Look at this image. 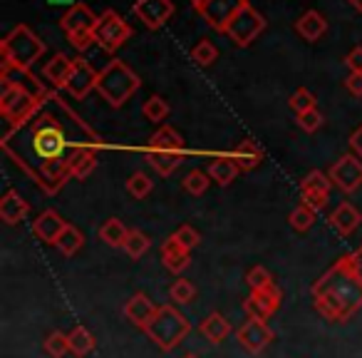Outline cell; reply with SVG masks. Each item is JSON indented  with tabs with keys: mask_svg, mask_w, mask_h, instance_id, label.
Returning <instances> with one entry per match:
<instances>
[{
	"mask_svg": "<svg viewBox=\"0 0 362 358\" xmlns=\"http://www.w3.org/2000/svg\"><path fill=\"white\" fill-rule=\"evenodd\" d=\"M0 147L37 184L50 164L55 162L70 164L80 150L85 147L102 150L105 142L62 100L60 92L52 90L23 125L3 132Z\"/></svg>",
	"mask_w": 362,
	"mask_h": 358,
	"instance_id": "1",
	"label": "cell"
},
{
	"mask_svg": "<svg viewBox=\"0 0 362 358\" xmlns=\"http://www.w3.org/2000/svg\"><path fill=\"white\" fill-rule=\"evenodd\" d=\"M313 306L327 321H350L362 308V279L352 267V254L340 257L310 286Z\"/></svg>",
	"mask_w": 362,
	"mask_h": 358,
	"instance_id": "2",
	"label": "cell"
},
{
	"mask_svg": "<svg viewBox=\"0 0 362 358\" xmlns=\"http://www.w3.org/2000/svg\"><path fill=\"white\" fill-rule=\"evenodd\" d=\"M45 43L35 35L28 26H16L0 43V55L3 65L30 70L42 55H45Z\"/></svg>",
	"mask_w": 362,
	"mask_h": 358,
	"instance_id": "3",
	"label": "cell"
},
{
	"mask_svg": "<svg viewBox=\"0 0 362 358\" xmlns=\"http://www.w3.org/2000/svg\"><path fill=\"white\" fill-rule=\"evenodd\" d=\"M139 87H141L139 75L122 60L107 62V67L100 72V80H97V92L112 107H122Z\"/></svg>",
	"mask_w": 362,
	"mask_h": 358,
	"instance_id": "4",
	"label": "cell"
},
{
	"mask_svg": "<svg viewBox=\"0 0 362 358\" xmlns=\"http://www.w3.org/2000/svg\"><path fill=\"white\" fill-rule=\"evenodd\" d=\"M192 331V321H189L174 303L159 306L156 316L149 321V326L144 328V333L151 338V343L161 348V351H174L184 338Z\"/></svg>",
	"mask_w": 362,
	"mask_h": 358,
	"instance_id": "5",
	"label": "cell"
},
{
	"mask_svg": "<svg viewBox=\"0 0 362 358\" xmlns=\"http://www.w3.org/2000/svg\"><path fill=\"white\" fill-rule=\"evenodd\" d=\"M50 92H47V95H50ZM47 95H37L30 87L18 85V82H3L0 112H3V120H6V130H16L18 125H23V122L42 105V100H45Z\"/></svg>",
	"mask_w": 362,
	"mask_h": 358,
	"instance_id": "6",
	"label": "cell"
},
{
	"mask_svg": "<svg viewBox=\"0 0 362 358\" xmlns=\"http://www.w3.org/2000/svg\"><path fill=\"white\" fill-rule=\"evenodd\" d=\"M92 33H95V45L107 52H115L132 38V26L117 11H105Z\"/></svg>",
	"mask_w": 362,
	"mask_h": 358,
	"instance_id": "7",
	"label": "cell"
},
{
	"mask_svg": "<svg viewBox=\"0 0 362 358\" xmlns=\"http://www.w3.org/2000/svg\"><path fill=\"white\" fill-rule=\"evenodd\" d=\"M263 30H266V21H263V16L253 6H246L236 13V18H233L231 23H228L226 35L231 38L238 47H248Z\"/></svg>",
	"mask_w": 362,
	"mask_h": 358,
	"instance_id": "8",
	"label": "cell"
},
{
	"mask_svg": "<svg viewBox=\"0 0 362 358\" xmlns=\"http://www.w3.org/2000/svg\"><path fill=\"white\" fill-rule=\"evenodd\" d=\"M327 177L332 179L337 189H342L345 194H352L362 187V162L355 155H342L337 162H332Z\"/></svg>",
	"mask_w": 362,
	"mask_h": 358,
	"instance_id": "9",
	"label": "cell"
},
{
	"mask_svg": "<svg viewBox=\"0 0 362 358\" xmlns=\"http://www.w3.org/2000/svg\"><path fill=\"white\" fill-rule=\"evenodd\" d=\"M332 179L320 169H313L310 174H305V179L300 182V194L303 204L313 209V212H320L327 207V197H330Z\"/></svg>",
	"mask_w": 362,
	"mask_h": 358,
	"instance_id": "10",
	"label": "cell"
},
{
	"mask_svg": "<svg viewBox=\"0 0 362 358\" xmlns=\"http://www.w3.org/2000/svg\"><path fill=\"white\" fill-rule=\"evenodd\" d=\"M246 6H248V0H209L199 13H202V18L209 23V28H214V30H218V33H226L228 23H231L233 18H236V13Z\"/></svg>",
	"mask_w": 362,
	"mask_h": 358,
	"instance_id": "11",
	"label": "cell"
},
{
	"mask_svg": "<svg viewBox=\"0 0 362 358\" xmlns=\"http://www.w3.org/2000/svg\"><path fill=\"white\" fill-rule=\"evenodd\" d=\"M97 80H100V72L92 70V65L85 60V57H77L72 62V72L67 77L65 90L70 92L75 100H85L92 90H97Z\"/></svg>",
	"mask_w": 362,
	"mask_h": 358,
	"instance_id": "12",
	"label": "cell"
},
{
	"mask_svg": "<svg viewBox=\"0 0 362 358\" xmlns=\"http://www.w3.org/2000/svg\"><path fill=\"white\" fill-rule=\"evenodd\" d=\"M281 301H283V291L278 289V284L268 291H251V296L243 301V311H246L248 318H271L273 313L281 308Z\"/></svg>",
	"mask_w": 362,
	"mask_h": 358,
	"instance_id": "13",
	"label": "cell"
},
{
	"mask_svg": "<svg viewBox=\"0 0 362 358\" xmlns=\"http://www.w3.org/2000/svg\"><path fill=\"white\" fill-rule=\"evenodd\" d=\"M236 338L248 353H263L268 346H271L273 331L266 321H261V318H248V321L238 328Z\"/></svg>",
	"mask_w": 362,
	"mask_h": 358,
	"instance_id": "14",
	"label": "cell"
},
{
	"mask_svg": "<svg viewBox=\"0 0 362 358\" xmlns=\"http://www.w3.org/2000/svg\"><path fill=\"white\" fill-rule=\"evenodd\" d=\"M67 227H70V224L65 222V217H62L60 212L45 209V212L37 214V219L33 222V234H35V239H40L42 244L57 247V242H60L62 232H65Z\"/></svg>",
	"mask_w": 362,
	"mask_h": 358,
	"instance_id": "15",
	"label": "cell"
},
{
	"mask_svg": "<svg viewBox=\"0 0 362 358\" xmlns=\"http://www.w3.org/2000/svg\"><path fill=\"white\" fill-rule=\"evenodd\" d=\"M134 13L139 21L151 30H159L171 16H174V3L171 0H136Z\"/></svg>",
	"mask_w": 362,
	"mask_h": 358,
	"instance_id": "16",
	"label": "cell"
},
{
	"mask_svg": "<svg viewBox=\"0 0 362 358\" xmlns=\"http://www.w3.org/2000/svg\"><path fill=\"white\" fill-rule=\"evenodd\" d=\"M97 21L100 18L92 13V8L90 6H85V3H75V6L70 8V11L62 16V21H60V26H62V30L70 35V33H80V30H95V26H97Z\"/></svg>",
	"mask_w": 362,
	"mask_h": 358,
	"instance_id": "17",
	"label": "cell"
},
{
	"mask_svg": "<svg viewBox=\"0 0 362 358\" xmlns=\"http://www.w3.org/2000/svg\"><path fill=\"white\" fill-rule=\"evenodd\" d=\"M161 262H164V267L169 269L171 274L179 276L181 272H187V269L192 267V252H187V249L176 242L174 234H171V237L161 244Z\"/></svg>",
	"mask_w": 362,
	"mask_h": 358,
	"instance_id": "18",
	"label": "cell"
},
{
	"mask_svg": "<svg viewBox=\"0 0 362 358\" xmlns=\"http://www.w3.org/2000/svg\"><path fill=\"white\" fill-rule=\"evenodd\" d=\"M156 311H159V306H154L146 293H134V296L124 303V316L129 318L134 326H139L141 331L149 326V321L156 316Z\"/></svg>",
	"mask_w": 362,
	"mask_h": 358,
	"instance_id": "19",
	"label": "cell"
},
{
	"mask_svg": "<svg viewBox=\"0 0 362 358\" xmlns=\"http://www.w3.org/2000/svg\"><path fill=\"white\" fill-rule=\"evenodd\" d=\"M327 222H330L332 232H337L340 237H350V234L362 224V212L352 207L350 202H342V204H337V209L330 214Z\"/></svg>",
	"mask_w": 362,
	"mask_h": 358,
	"instance_id": "20",
	"label": "cell"
},
{
	"mask_svg": "<svg viewBox=\"0 0 362 358\" xmlns=\"http://www.w3.org/2000/svg\"><path fill=\"white\" fill-rule=\"evenodd\" d=\"M28 214H30L28 199H23V194L16 192V189H8L0 199V219L6 224H21Z\"/></svg>",
	"mask_w": 362,
	"mask_h": 358,
	"instance_id": "21",
	"label": "cell"
},
{
	"mask_svg": "<svg viewBox=\"0 0 362 358\" xmlns=\"http://www.w3.org/2000/svg\"><path fill=\"white\" fill-rule=\"evenodd\" d=\"M296 30H298V35H300L303 40L315 43L327 33V21H325V16H322V13L305 11L300 16V21L296 23Z\"/></svg>",
	"mask_w": 362,
	"mask_h": 358,
	"instance_id": "22",
	"label": "cell"
},
{
	"mask_svg": "<svg viewBox=\"0 0 362 358\" xmlns=\"http://www.w3.org/2000/svg\"><path fill=\"white\" fill-rule=\"evenodd\" d=\"M209 177H211L214 182L218 184V187H228V184L233 182L238 177V172H241V167L236 164V160H233L231 155H223V157H216V160H211V164H209Z\"/></svg>",
	"mask_w": 362,
	"mask_h": 358,
	"instance_id": "23",
	"label": "cell"
},
{
	"mask_svg": "<svg viewBox=\"0 0 362 358\" xmlns=\"http://www.w3.org/2000/svg\"><path fill=\"white\" fill-rule=\"evenodd\" d=\"M72 62H75L72 57L60 55V52H57L52 60H47L42 75H45V80H50V85L55 87V90H65L67 77H70V72H72Z\"/></svg>",
	"mask_w": 362,
	"mask_h": 358,
	"instance_id": "24",
	"label": "cell"
},
{
	"mask_svg": "<svg viewBox=\"0 0 362 358\" xmlns=\"http://www.w3.org/2000/svg\"><path fill=\"white\" fill-rule=\"evenodd\" d=\"M144 160L149 162V167L159 177H169V174H174L176 167H179L181 162H184V152H156V150H146Z\"/></svg>",
	"mask_w": 362,
	"mask_h": 358,
	"instance_id": "25",
	"label": "cell"
},
{
	"mask_svg": "<svg viewBox=\"0 0 362 358\" xmlns=\"http://www.w3.org/2000/svg\"><path fill=\"white\" fill-rule=\"evenodd\" d=\"M231 157L236 160V164L241 167V172H251L263 162V150L253 140H243L233 147Z\"/></svg>",
	"mask_w": 362,
	"mask_h": 358,
	"instance_id": "26",
	"label": "cell"
},
{
	"mask_svg": "<svg viewBox=\"0 0 362 358\" xmlns=\"http://www.w3.org/2000/svg\"><path fill=\"white\" fill-rule=\"evenodd\" d=\"M146 150H156V152H184V137L174 130V127L164 125L151 135L149 147Z\"/></svg>",
	"mask_w": 362,
	"mask_h": 358,
	"instance_id": "27",
	"label": "cell"
},
{
	"mask_svg": "<svg viewBox=\"0 0 362 358\" xmlns=\"http://www.w3.org/2000/svg\"><path fill=\"white\" fill-rule=\"evenodd\" d=\"M97 155H100V147H85L80 150L70 162V174L72 179H87L92 172L97 169Z\"/></svg>",
	"mask_w": 362,
	"mask_h": 358,
	"instance_id": "28",
	"label": "cell"
},
{
	"mask_svg": "<svg viewBox=\"0 0 362 358\" xmlns=\"http://www.w3.org/2000/svg\"><path fill=\"white\" fill-rule=\"evenodd\" d=\"M199 331L204 333L206 341L221 343L223 338H228V333H231V323H228V318L221 316V313H209L202 321V326H199Z\"/></svg>",
	"mask_w": 362,
	"mask_h": 358,
	"instance_id": "29",
	"label": "cell"
},
{
	"mask_svg": "<svg viewBox=\"0 0 362 358\" xmlns=\"http://www.w3.org/2000/svg\"><path fill=\"white\" fill-rule=\"evenodd\" d=\"M67 338H70V353H72V356L85 358V356H90V353L95 351V336L90 333V328L75 326L70 333H67Z\"/></svg>",
	"mask_w": 362,
	"mask_h": 358,
	"instance_id": "30",
	"label": "cell"
},
{
	"mask_svg": "<svg viewBox=\"0 0 362 358\" xmlns=\"http://www.w3.org/2000/svg\"><path fill=\"white\" fill-rule=\"evenodd\" d=\"M127 234H129V229H127L124 224H122L117 217L107 219V222L100 227V239H102L105 244H110V247H115V249H122V247H124Z\"/></svg>",
	"mask_w": 362,
	"mask_h": 358,
	"instance_id": "31",
	"label": "cell"
},
{
	"mask_svg": "<svg viewBox=\"0 0 362 358\" xmlns=\"http://www.w3.org/2000/svg\"><path fill=\"white\" fill-rule=\"evenodd\" d=\"M82 247H85V234L70 224V227L62 232L60 242H57V249H60L62 257H75V254L80 252Z\"/></svg>",
	"mask_w": 362,
	"mask_h": 358,
	"instance_id": "32",
	"label": "cell"
},
{
	"mask_svg": "<svg viewBox=\"0 0 362 358\" xmlns=\"http://www.w3.org/2000/svg\"><path fill=\"white\" fill-rule=\"evenodd\" d=\"M151 247V239L146 237L144 232H139V229H129V234H127V242H124V252L129 259H141L146 252H149Z\"/></svg>",
	"mask_w": 362,
	"mask_h": 358,
	"instance_id": "33",
	"label": "cell"
},
{
	"mask_svg": "<svg viewBox=\"0 0 362 358\" xmlns=\"http://www.w3.org/2000/svg\"><path fill=\"white\" fill-rule=\"evenodd\" d=\"M42 348H45V353L50 358H65L67 353H70V338L62 331H52V333H47Z\"/></svg>",
	"mask_w": 362,
	"mask_h": 358,
	"instance_id": "34",
	"label": "cell"
},
{
	"mask_svg": "<svg viewBox=\"0 0 362 358\" xmlns=\"http://www.w3.org/2000/svg\"><path fill=\"white\" fill-rule=\"evenodd\" d=\"M214 179L209 177V172L204 169H192L187 177H184V189H187L192 197H199V194H204L209 189V184H211Z\"/></svg>",
	"mask_w": 362,
	"mask_h": 358,
	"instance_id": "35",
	"label": "cell"
},
{
	"mask_svg": "<svg viewBox=\"0 0 362 358\" xmlns=\"http://www.w3.org/2000/svg\"><path fill=\"white\" fill-rule=\"evenodd\" d=\"M246 284L251 286V291H268V289L276 286L271 272L266 267H251L246 272Z\"/></svg>",
	"mask_w": 362,
	"mask_h": 358,
	"instance_id": "36",
	"label": "cell"
},
{
	"mask_svg": "<svg viewBox=\"0 0 362 358\" xmlns=\"http://www.w3.org/2000/svg\"><path fill=\"white\" fill-rule=\"evenodd\" d=\"M169 110H171L169 102L159 95L149 97V100L144 102V107H141V112H144V117L149 122H164L166 117H169Z\"/></svg>",
	"mask_w": 362,
	"mask_h": 358,
	"instance_id": "37",
	"label": "cell"
},
{
	"mask_svg": "<svg viewBox=\"0 0 362 358\" xmlns=\"http://www.w3.org/2000/svg\"><path fill=\"white\" fill-rule=\"evenodd\" d=\"M151 189H154V182H151V179L144 174V172H134V174H132L129 179H127V192H129L134 199L149 197Z\"/></svg>",
	"mask_w": 362,
	"mask_h": 358,
	"instance_id": "38",
	"label": "cell"
},
{
	"mask_svg": "<svg viewBox=\"0 0 362 358\" xmlns=\"http://www.w3.org/2000/svg\"><path fill=\"white\" fill-rule=\"evenodd\" d=\"M194 296H197V286H194L189 279H176L174 284H171V289H169V298L174 303H192L194 301Z\"/></svg>",
	"mask_w": 362,
	"mask_h": 358,
	"instance_id": "39",
	"label": "cell"
},
{
	"mask_svg": "<svg viewBox=\"0 0 362 358\" xmlns=\"http://www.w3.org/2000/svg\"><path fill=\"white\" fill-rule=\"evenodd\" d=\"M315 214L317 212H313L308 204H300V207H296L291 212V219H288V222H291V227L296 229V232H308V229L315 224Z\"/></svg>",
	"mask_w": 362,
	"mask_h": 358,
	"instance_id": "40",
	"label": "cell"
},
{
	"mask_svg": "<svg viewBox=\"0 0 362 358\" xmlns=\"http://www.w3.org/2000/svg\"><path fill=\"white\" fill-rule=\"evenodd\" d=\"M288 105H291V110L296 112V115H303V112H308V110H315V95H313L310 90H305V87H300V90H296L291 95Z\"/></svg>",
	"mask_w": 362,
	"mask_h": 358,
	"instance_id": "41",
	"label": "cell"
},
{
	"mask_svg": "<svg viewBox=\"0 0 362 358\" xmlns=\"http://www.w3.org/2000/svg\"><path fill=\"white\" fill-rule=\"evenodd\" d=\"M216 57H218V50H216V45H214L211 40H202L192 50V60L197 62V65H202V67H209L214 60H216Z\"/></svg>",
	"mask_w": 362,
	"mask_h": 358,
	"instance_id": "42",
	"label": "cell"
},
{
	"mask_svg": "<svg viewBox=\"0 0 362 358\" xmlns=\"http://www.w3.org/2000/svg\"><path fill=\"white\" fill-rule=\"evenodd\" d=\"M174 237H176V242H179L181 247L187 249V252H192V249H197L199 244H202V234H199L194 227H189V224H184V227L176 229Z\"/></svg>",
	"mask_w": 362,
	"mask_h": 358,
	"instance_id": "43",
	"label": "cell"
},
{
	"mask_svg": "<svg viewBox=\"0 0 362 358\" xmlns=\"http://www.w3.org/2000/svg\"><path fill=\"white\" fill-rule=\"evenodd\" d=\"M298 127L303 132H317L322 127V112L315 107V110H308L303 115H298Z\"/></svg>",
	"mask_w": 362,
	"mask_h": 358,
	"instance_id": "44",
	"label": "cell"
},
{
	"mask_svg": "<svg viewBox=\"0 0 362 358\" xmlns=\"http://www.w3.org/2000/svg\"><path fill=\"white\" fill-rule=\"evenodd\" d=\"M67 40H70V45L75 47V50L85 52L90 45H95V33H90V30L70 33V35H67Z\"/></svg>",
	"mask_w": 362,
	"mask_h": 358,
	"instance_id": "45",
	"label": "cell"
},
{
	"mask_svg": "<svg viewBox=\"0 0 362 358\" xmlns=\"http://www.w3.org/2000/svg\"><path fill=\"white\" fill-rule=\"evenodd\" d=\"M345 65L350 67V72H362V45L352 47L345 57Z\"/></svg>",
	"mask_w": 362,
	"mask_h": 358,
	"instance_id": "46",
	"label": "cell"
},
{
	"mask_svg": "<svg viewBox=\"0 0 362 358\" xmlns=\"http://www.w3.org/2000/svg\"><path fill=\"white\" fill-rule=\"evenodd\" d=\"M345 87H347V92H350V95L362 97V72H350V75H347V80H345Z\"/></svg>",
	"mask_w": 362,
	"mask_h": 358,
	"instance_id": "47",
	"label": "cell"
},
{
	"mask_svg": "<svg viewBox=\"0 0 362 358\" xmlns=\"http://www.w3.org/2000/svg\"><path fill=\"white\" fill-rule=\"evenodd\" d=\"M347 147H350L352 155L360 157V160H362V125L357 127V130L350 135V140H347Z\"/></svg>",
	"mask_w": 362,
	"mask_h": 358,
	"instance_id": "48",
	"label": "cell"
},
{
	"mask_svg": "<svg viewBox=\"0 0 362 358\" xmlns=\"http://www.w3.org/2000/svg\"><path fill=\"white\" fill-rule=\"evenodd\" d=\"M352 267H355V274L362 279V247L357 252H352Z\"/></svg>",
	"mask_w": 362,
	"mask_h": 358,
	"instance_id": "49",
	"label": "cell"
},
{
	"mask_svg": "<svg viewBox=\"0 0 362 358\" xmlns=\"http://www.w3.org/2000/svg\"><path fill=\"white\" fill-rule=\"evenodd\" d=\"M347 3H350V6L355 8L357 13H362V0H347Z\"/></svg>",
	"mask_w": 362,
	"mask_h": 358,
	"instance_id": "50",
	"label": "cell"
},
{
	"mask_svg": "<svg viewBox=\"0 0 362 358\" xmlns=\"http://www.w3.org/2000/svg\"><path fill=\"white\" fill-rule=\"evenodd\" d=\"M206 3H209V0H192V6L197 8V11H202V8L206 6Z\"/></svg>",
	"mask_w": 362,
	"mask_h": 358,
	"instance_id": "51",
	"label": "cell"
},
{
	"mask_svg": "<svg viewBox=\"0 0 362 358\" xmlns=\"http://www.w3.org/2000/svg\"><path fill=\"white\" fill-rule=\"evenodd\" d=\"M181 358H199L197 353H187V356H181Z\"/></svg>",
	"mask_w": 362,
	"mask_h": 358,
	"instance_id": "52",
	"label": "cell"
}]
</instances>
